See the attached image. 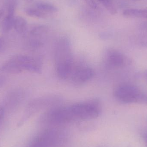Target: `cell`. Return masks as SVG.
Returning <instances> with one entry per match:
<instances>
[{"instance_id":"6da1fadb","label":"cell","mask_w":147,"mask_h":147,"mask_svg":"<svg viewBox=\"0 0 147 147\" xmlns=\"http://www.w3.org/2000/svg\"><path fill=\"white\" fill-rule=\"evenodd\" d=\"M101 112L100 102L96 99L76 103L69 106H59L56 116L60 124L97 118Z\"/></svg>"},{"instance_id":"7a4b0ae2","label":"cell","mask_w":147,"mask_h":147,"mask_svg":"<svg viewBox=\"0 0 147 147\" xmlns=\"http://www.w3.org/2000/svg\"><path fill=\"white\" fill-rule=\"evenodd\" d=\"M54 58L58 76L62 79L69 78L74 68V59L69 40L59 39L54 49Z\"/></svg>"},{"instance_id":"3957f363","label":"cell","mask_w":147,"mask_h":147,"mask_svg":"<svg viewBox=\"0 0 147 147\" xmlns=\"http://www.w3.org/2000/svg\"><path fill=\"white\" fill-rule=\"evenodd\" d=\"M42 68V62L39 59L28 55H19L6 61L2 70L10 74H19L23 71L40 73Z\"/></svg>"},{"instance_id":"277c9868","label":"cell","mask_w":147,"mask_h":147,"mask_svg":"<svg viewBox=\"0 0 147 147\" xmlns=\"http://www.w3.org/2000/svg\"><path fill=\"white\" fill-rule=\"evenodd\" d=\"M113 94L114 97L119 102L130 104L142 103L144 92L133 85L123 84L115 88Z\"/></svg>"},{"instance_id":"5b68a950","label":"cell","mask_w":147,"mask_h":147,"mask_svg":"<svg viewBox=\"0 0 147 147\" xmlns=\"http://www.w3.org/2000/svg\"><path fill=\"white\" fill-rule=\"evenodd\" d=\"M59 138L56 130L46 129L34 140L30 147H55L59 142Z\"/></svg>"},{"instance_id":"8992f818","label":"cell","mask_w":147,"mask_h":147,"mask_svg":"<svg viewBox=\"0 0 147 147\" xmlns=\"http://www.w3.org/2000/svg\"><path fill=\"white\" fill-rule=\"evenodd\" d=\"M94 71L90 67L85 65L74 68L69 78L76 84H83L90 80L94 76Z\"/></svg>"},{"instance_id":"52a82bcc","label":"cell","mask_w":147,"mask_h":147,"mask_svg":"<svg viewBox=\"0 0 147 147\" xmlns=\"http://www.w3.org/2000/svg\"><path fill=\"white\" fill-rule=\"evenodd\" d=\"M105 59L106 64L113 69L121 68L125 63V57L123 54L114 49L108 50L105 53Z\"/></svg>"},{"instance_id":"ba28073f","label":"cell","mask_w":147,"mask_h":147,"mask_svg":"<svg viewBox=\"0 0 147 147\" xmlns=\"http://www.w3.org/2000/svg\"><path fill=\"white\" fill-rule=\"evenodd\" d=\"M47 32V29L46 27H37L32 30L29 41L30 46L34 49L42 47L45 43Z\"/></svg>"},{"instance_id":"9c48e42d","label":"cell","mask_w":147,"mask_h":147,"mask_svg":"<svg viewBox=\"0 0 147 147\" xmlns=\"http://www.w3.org/2000/svg\"><path fill=\"white\" fill-rule=\"evenodd\" d=\"M14 7L13 5H10L8 9L7 15L2 21L1 24V30L3 32L7 33L13 28L14 21Z\"/></svg>"},{"instance_id":"30bf717a","label":"cell","mask_w":147,"mask_h":147,"mask_svg":"<svg viewBox=\"0 0 147 147\" xmlns=\"http://www.w3.org/2000/svg\"><path fill=\"white\" fill-rule=\"evenodd\" d=\"M123 14L126 17L147 19V9H129L124 10Z\"/></svg>"},{"instance_id":"8fae6325","label":"cell","mask_w":147,"mask_h":147,"mask_svg":"<svg viewBox=\"0 0 147 147\" xmlns=\"http://www.w3.org/2000/svg\"><path fill=\"white\" fill-rule=\"evenodd\" d=\"M35 7L46 13H56L58 10L57 7L55 5L42 1H39L36 2Z\"/></svg>"},{"instance_id":"7c38bea8","label":"cell","mask_w":147,"mask_h":147,"mask_svg":"<svg viewBox=\"0 0 147 147\" xmlns=\"http://www.w3.org/2000/svg\"><path fill=\"white\" fill-rule=\"evenodd\" d=\"M27 27L26 21L20 16L16 17L14 19L13 28L19 33L23 34L26 32Z\"/></svg>"},{"instance_id":"4fadbf2b","label":"cell","mask_w":147,"mask_h":147,"mask_svg":"<svg viewBox=\"0 0 147 147\" xmlns=\"http://www.w3.org/2000/svg\"><path fill=\"white\" fill-rule=\"evenodd\" d=\"M26 13L28 15L32 17L39 18H45L46 17V13L40 11L35 7H29L26 9Z\"/></svg>"},{"instance_id":"5bb4252c","label":"cell","mask_w":147,"mask_h":147,"mask_svg":"<svg viewBox=\"0 0 147 147\" xmlns=\"http://www.w3.org/2000/svg\"><path fill=\"white\" fill-rule=\"evenodd\" d=\"M111 14L115 15L117 13L116 8L112 0H98Z\"/></svg>"},{"instance_id":"9a60e30c","label":"cell","mask_w":147,"mask_h":147,"mask_svg":"<svg viewBox=\"0 0 147 147\" xmlns=\"http://www.w3.org/2000/svg\"><path fill=\"white\" fill-rule=\"evenodd\" d=\"M135 76L137 79L147 82V69L138 72Z\"/></svg>"},{"instance_id":"2e32d148","label":"cell","mask_w":147,"mask_h":147,"mask_svg":"<svg viewBox=\"0 0 147 147\" xmlns=\"http://www.w3.org/2000/svg\"><path fill=\"white\" fill-rule=\"evenodd\" d=\"M4 115V109L2 105H0V123Z\"/></svg>"},{"instance_id":"e0dca14e","label":"cell","mask_w":147,"mask_h":147,"mask_svg":"<svg viewBox=\"0 0 147 147\" xmlns=\"http://www.w3.org/2000/svg\"><path fill=\"white\" fill-rule=\"evenodd\" d=\"M4 45V42H3V40L1 39L0 38V51L3 49Z\"/></svg>"},{"instance_id":"ac0fdd59","label":"cell","mask_w":147,"mask_h":147,"mask_svg":"<svg viewBox=\"0 0 147 147\" xmlns=\"http://www.w3.org/2000/svg\"><path fill=\"white\" fill-rule=\"evenodd\" d=\"M144 139L145 140V142H146V145L147 147V134L145 135L144 136Z\"/></svg>"},{"instance_id":"d6986e66","label":"cell","mask_w":147,"mask_h":147,"mask_svg":"<svg viewBox=\"0 0 147 147\" xmlns=\"http://www.w3.org/2000/svg\"><path fill=\"white\" fill-rule=\"evenodd\" d=\"M3 12L1 10H0V19L1 18L2 16Z\"/></svg>"},{"instance_id":"ffe728a7","label":"cell","mask_w":147,"mask_h":147,"mask_svg":"<svg viewBox=\"0 0 147 147\" xmlns=\"http://www.w3.org/2000/svg\"><path fill=\"white\" fill-rule=\"evenodd\" d=\"M34 0H26L27 2L29 3H32V2H33Z\"/></svg>"},{"instance_id":"44dd1931","label":"cell","mask_w":147,"mask_h":147,"mask_svg":"<svg viewBox=\"0 0 147 147\" xmlns=\"http://www.w3.org/2000/svg\"><path fill=\"white\" fill-rule=\"evenodd\" d=\"M133 1H140V0H133Z\"/></svg>"}]
</instances>
